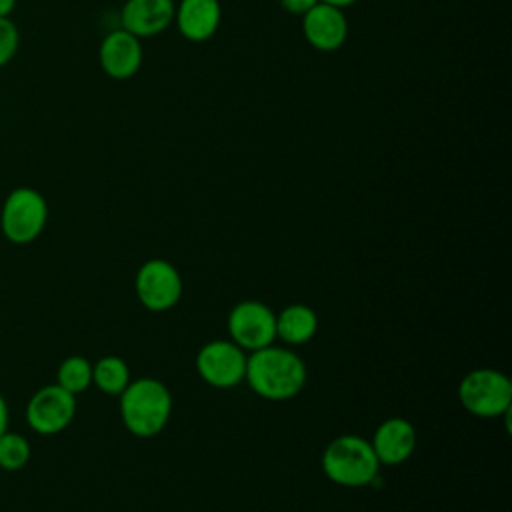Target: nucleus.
<instances>
[{
	"instance_id": "1a4fd4ad",
	"label": "nucleus",
	"mask_w": 512,
	"mask_h": 512,
	"mask_svg": "<svg viewBox=\"0 0 512 512\" xmlns=\"http://www.w3.org/2000/svg\"><path fill=\"white\" fill-rule=\"evenodd\" d=\"M76 396L66 392L62 386L48 384L36 390L26 406L28 426L44 436L58 434L74 420Z\"/></svg>"
},
{
	"instance_id": "0eeeda50",
	"label": "nucleus",
	"mask_w": 512,
	"mask_h": 512,
	"mask_svg": "<svg viewBox=\"0 0 512 512\" xmlns=\"http://www.w3.org/2000/svg\"><path fill=\"white\" fill-rule=\"evenodd\" d=\"M228 334L244 352H254L274 344L276 340V312L264 302L242 300L228 314Z\"/></svg>"
},
{
	"instance_id": "2eb2a0df",
	"label": "nucleus",
	"mask_w": 512,
	"mask_h": 512,
	"mask_svg": "<svg viewBox=\"0 0 512 512\" xmlns=\"http://www.w3.org/2000/svg\"><path fill=\"white\" fill-rule=\"evenodd\" d=\"M318 330V316L306 304H290L276 314V338L284 344L298 346L314 338Z\"/></svg>"
},
{
	"instance_id": "6ab92c4d",
	"label": "nucleus",
	"mask_w": 512,
	"mask_h": 512,
	"mask_svg": "<svg viewBox=\"0 0 512 512\" xmlns=\"http://www.w3.org/2000/svg\"><path fill=\"white\" fill-rule=\"evenodd\" d=\"M20 46L18 26L10 18H0V68L12 62Z\"/></svg>"
},
{
	"instance_id": "f8f14e48",
	"label": "nucleus",
	"mask_w": 512,
	"mask_h": 512,
	"mask_svg": "<svg viewBox=\"0 0 512 512\" xmlns=\"http://www.w3.org/2000/svg\"><path fill=\"white\" fill-rule=\"evenodd\" d=\"M174 0H126L120 8V28L142 38L162 34L174 22Z\"/></svg>"
},
{
	"instance_id": "9b49d317",
	"label": "nucleus",
	"mask_w": 512,
	"mask_h": 512,
	"mask_svg": "<svg viewBox=\"0 0 512 512\" xmlns=\"http://www.w3.org/2000/svg\"><path fill=\"white\" fill-rule=\"evenodd\" d=\"M302 34L318 52H336L348 38V20L342 8L326 2L314 4L302 14Z\"/></svg>"
},
{
	"instance_id": "6e6552de",
	"label": "nucleus",
	"mask_w": 512,
	"mask_h": 512,
	"mask_svg": "<svg viewBox=\"0 0 512 512\" xmlns=\"http://www.w3.org/2000/svg\"><path fill=\"white\" fill-rule=\"evenodd\" d=\"M246 352L232 340H210L196 354L198 376L214 388H232L244 380Z\"/></svg>"
},
{
	"instance_id": "5701e85b",
	"label": "nucleus",
	"mask_w": 512,
	"mask_h": 512,
	"mask_svg": "<svg viewBox=\"0 0 512 512\" xmlns=\"http://www.w3.org/2000/svg\"><path fill=\"white\" fill-rule=\"evenodd\" d=\"M320 2H326V4H332V6H336V8H348V6H352V4H356L358 0H320Z\"/></svg>"
},
{
	"instance_id": "4be33fe9",
	"label": "nucleus",
	"mask_w": 512,
	"mask_h": 512,
	"mask_svg": "<svg viewBox=\"0 0 512 512\" xmlns=\"http://www.w3.org/2000/svg\"><path fill=\"white\" fill-rule=\"evenodd\" d=\"M16 8V0H0V18H10Z\"/></svg>"
},
{
	"instance_id": "4468645a",
	"label": "nucleus",
	"mask_w": 512,
	"mask_h": 512,
	"mask_svg": "<svg viewBox=\"0 0 512 512\" xmlns=\"http://www.w3.org/2000/svg\"><path fill=\"white\" fill-rule=\"evenodd\" d=\"M222 22L220 0H180L174 10V22L180 36L190 42L210 40Z\"/></svg>"
},
{
	"instance_id": "f257e3e1",
	"label": "nucleus",
	"mask_w": 512,
	"mask_h": 512,
	"mask_svg": "<svg viewBox=\"0 0 512 512\" xmlns=\"http://www.w3.org/2000/svg\"><path fill=\"white\" fill-rule=\"evenodd\" d=\"M308 370L304 360L286 346L270 344L250 352L246 358L244 380L266 400H290L298 396L306 384Z\"/></svg>"
},
{
	"instance_id": "f03ea898",
	"label": "nucleus",
	"mask_w": 512,
	"mask_h": 512,
	"mask_svg": "<svg viewBox=\"0 0 512 512\" xmlns=\"http://www.w3.org/2000/svg\"><path fill=\"white\" fill-rule=\"evenodd\" d=\"M170 414L172 394L164 382L152 376L130 380L120 394L122 424L138 438H150L162 432Z\"/></svg>"
},
{
	"instance_id": "20e7f679",
	"label": "nucleus",
	"mask_w": 512,
	"mask_h": 512,
	"mask_svg": "<svg viewBox=\"0 0 512 512\" xmlns=\"http://www.w3.org/2000/svg\"><path fill=\"white\" fill-rule=\"evenodd\" d=\"M458 400L474 416H506L512 408V382L496 368H476L460 380Z\"/></svg>"
},
{
	"instance_id": "a211bd4d",
	"label": "nucleus",
	"mask_w": 512,
	"mask_h": 512,
	"mask_svg": "<svg viewBox=\"0 0 512 512\" xmlns=\"http://www.w3.org/2000/svg\"><path fill=\"white\" fill-rule=\"evenodd\" d=\"M32 448L28 440L18 432H2L0 434V470L16 472L24 468L30 460Z\"/></svg>"
},
{
	"instance_id": "412c9836",
	"label": "nucleus",
	"mask_w": 512,
	"mask_h": 512,
	"mask_svg": "<svg viewBox=\"0 0 512 512\" xmlns=\"http://www.w3.org/2000/svg\"><path fill=\"white\" fill-rule=\"evenodd\" d=\"M8 430V404L0 392V434Z\"/></svg>"
},
{
	"instance_id": "ddd939ff",
	"label": "nucleus",
	"mask_w": 512,
	"mask_h": 512,
	"mask_svg": "<svg viewBox=\"0 0 512 512\" xmlns=\"http://www.w3.org/2000/svg\"><path fill=\"white\" fill-rule=\"evenodd\" d=\"M370 446L380 466L402 464L416 450V428L406 418H400V416L386 418L374 430Z\"/></svg>"
},
{
	"instance_id": "7ed1b4c3",
	"label": "nucleus",
	"mask_w": 512,
	"mask_h": 512,
	"mask_svg": "<svg viewBox=\"0 0 512 512\" xmlns=\"http://www.w3.org/2000/svg\"><path fill=\"white\" fill-rule=\"evenodd\" d=\"M324 474L340 486L360 488L372 484L378 476L380 462L370 446V440L356 434H342L324 448Z\"/></svg>"
},
{
	"instance_id": "aec40b11",
	"label": "nucleus",
	"mask_w": 512,
	"mask_h": 512,
	"mask_svg": "<svg viewBox=\"0 0 512 512\" xmlns=\"http://www.w3.org/2000/svg\"><path fill=\"white\" fill-rule=\"evenodd\" d=\"M280 6L290 12V14H296V16H302L306 14L314 4H318L320 0H278Z\"/></svg>"
},
{
	"instance_id": "39448f33",
	"label": "nucleus",
	"mask_w": 512,
	"mask_h": 512,
	"mask_svg": "<svg viewBox=\"0 0 512 512\" xmlns=\"http://www.w3.org/2000/svg\"><path fill=\"white\" fill-rule=\"evenodd\" d=\"M48 222V202L36 188L18 186L8 192L0 208V230L12 244L36 240Z\"/></svg>"
},
{
	"instance_id": "f3484780",
	"label": "nucleus",
	"mask_w": 512,
	"mask_h": 512,
	"mask_svg": "<svg viewBox=\"0 0 512 512\" xmlns=\"http://www.w3.org/2000/svg\"><path fill=\"white\" fill-rule=\"evenodd\" d=\"M56 384L78 396L92 384V364L84 356H68L56 370Z\"/></svg>"
},
{
	"instance_id": "423d86ee",
	"label": "nucleus",
	"mask_w": 512,
	"mask_h": 512,
	"mask_svg": "<svg viewBox=\"0 0 512 512\" xmlns=\"http://www.w3.org/2000/svg\"><path fill=\"white\" fill-rule=\"evenodd\" d=\"M134 290L140 304L152 312H164L182 298V276L178 268L164 258L146 260L134 278Z\"/></svg>"
},
{
	"instance_id": "dca6fc26",
	"label": "nucleus",
	"mask_w": 512,
	"mask_h": 512,
	"mask_svg": "<svg viewBox=\"0 0 512 512\" xmlns=\"http://www.w3.org/2000/svg\"><path fill=\"white\" fill-rule=\"evenodd\" d=\"M130 380V368L120 356H102L92 364V384L108 396H120Z\"/></svg>"
},
{
	"instance_id": "9d476101",
	"label": "nucleus",
	"mask_w": 512,
	"mask_h": 512,
	"mask_svg": "<svg viewBox=\"0 0 512 512\" xmlns=\"http://www.w3.org/2000/svg\"><path fill=\"white\" fill-rule=\"evenodd\" d=\"M98 62L108 78L128 80L144 62L142 40L124 28H114L100 42Z\"/></svg>"
}]
</instances>
